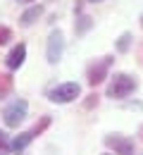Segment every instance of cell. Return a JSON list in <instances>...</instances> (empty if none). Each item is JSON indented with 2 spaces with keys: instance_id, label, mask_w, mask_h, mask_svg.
Wrapping results in <instances>:
<instances>
[{
  "instance_id": "6da1fadb",
  "label": "cell",
  "mask_w": 143,
  "mask_h": 155,
  "mask_svg": "<svg viewBox=\"0 0 143 155\" xmlns=\"http://www.w3.org/2000/svg\"><path fill=\"white\" fill-rule=\"evenodd\" d=\"M138 81L129 74H115L107 84V98H126L136 91Z\"/></svg>"
},
{
  "instance_id": "7a4b0ae2",
  "label": "cell",
  "mask_w": 143,
  "mask_h": 155,
  "mask_svg": "<svg viewBox=\"0 0 143 155\" xmlns=\"http://www.w3.org/2000/svg\"><path fill=\"white\" fill-rule=\"evenodd\" d=\"M26 112H29V103L26 100H15V103H10L5 110H2V122H5V127H10V129H17L21 122L26 119Z\"/></svg>"
},
{
  "instance_id": "3957f363",
  "label": "cell",
  "mask_w": 143,
  "mask_h": 155,
  "mask_svg": "<svg viewBox=\"0 0 143 155\" xmlns=\"http://www.w3.org/2000/svg\"><path fill=\"white\" fill-rule=\"evenodd\" d=\"M81 93V86L79 84H74V81H67V84H60V86H55L48 98H50V103H57V105H64V103H72V100H76Z\"/></svg>"
},
{
  "instance_id": "277c9868",
  "label": "cell",
  "mask_w": 143,
  "mask_h": 155,
  "mask_svg": "<svg viewBox=\"0 0 143 155\" xmlns=\"http://www.w3.org/2000/svg\"><path fill=\"white\" fill-rule=\"evenodd\" d=\"M62 53H64V36H62L60 29H53L50 36H48V48H45V58L50 64H57L62 60Z\"/></svg>"
},
{
  "instance_id": "5b68a950",
  "label": "cell",
  "mask_w": 143,
  "mask_h": 155,
  "mask_svg": "<svg viewBox=\"0 0 143 155\" xmlns=\"http://www.w3.org/2000/svg\"><path fill=\"white\" fill-rule=\"evenodd\" d=\"M105 146H107V148H112L117 155H134V141H131V138H126V136H122V134L105 136Z\"/></svg>"
},
{
  "instance_id": "8992f818",
  "label": "cell",
  "mask_w": 143,
  "mask_h": 155,
  "mask_svg": "<svg viewBox=\"0 0 143 155\" xmlns=\"http://www.w3.org/2000/svg\"><path fill=\"white\" fill-rule=\"evenodd\" d=\"M110 64H112V58H100V60H96L91 67H88V84L91 86H98L102 79L107 77V69H110Z\"/></svg>"
},
{
  "instance_id": "52a82bcc",
  "label": "cell",
  "mask_w": 143,
  "mask_h": 155,
  "mask_svg": "<svg viewBox=\"0 0 143 155\" xmlns=\"http://www.w3.org/2000/svg\"><path fill=\"white\" fill-rule=\"evenodd\" d=\"M24 60H26V45H24V43H17V45L10 50V55L5 58V64H7V69H19L21 64H24Z\"/></svg>"
},
{
  "instance_id": "ba28073f",
  "label": "cell",
  "mask_w": 143,
  "mask_h": 155,
  "mask_svg": "<svg viewBox=\"0 0 143 155\" xmlns=\"http://www.w3.org/2000/svg\"><path fill=\"white\" fill-rule=\"evenodd\" d=\"M34 136H36L34 131H21L19 136H15V138L10 141V150H15V153H21V150H24V148H26V146L34 141Z\"/></svg>"
},
{
  "instance_id": "9c48e42d",
  "label": "cell",
  "mask_w": 143,
  "mask_h": 155,
  "mask_svg": "<svg viewBox=\"0 0 143 155\" xmlns=\"http://www.w3.org/2000/svg\"><path fill=\"white\" fill-rule=\"evenodd\" d=\"M41 15H43V7H41V5H31L29 10H24V15L19 17V24L26 29V26H31L34 21H38Z\"/></svg>"
},
{
  "instance_id": "30bf717a",
  "label": "cell",
  "mask_w": 143,
  "mask_h": 155,
  "mask_svg": "<svg viewBox=\"0 0 143 155\" xmlns=\"http://www.w3.org/2000/svg\"><path fill=\"white\" fill-rule=\"evenodd\" d=\"M91 26H93V19H91V17H86V15H81V17L76 19V26H74V31H76V36H81V34H86Z\"/></svg>"
},
{
  "instance_id": "8fae6325",
  "label": "cell",
  "mask_w": 143,
  "mask_h": 155,
  "mask_svg": "<svg viewBox=\"0 0 143 155\" xmlns=\"http://www.w3.org/2000/svg\"><path fill=\"white\" fill-rule=\"evenodd\" d=\"M12 91V77L10 74H0V98H5Z\"/></svg>"
},
{
  "instance_id": "7c38bea8",
  "label": "cell",
  "mask_w": 143,
  "mask_h": 155,
  "mask_svg": "<svg viewBox=\"0 0 143 155\" xmlns=\"http://www.w3.org/2000/svg\"><path fill=\"white\" fill-rule=\"evenodd\" d=\"M129 45H131V34H129V31H124L122 36L117 38V53H126V50H129Z\"/></svg>"
},
{
  "instance_id": "4fadbf2b",
  "label": "cell",
  "mask_w": 143,
  "mask_h": 155,
  "mask_svg": "<svg viewBox=\"0 0 143 155\" xmlns=\"http://www.w3.org/2000/svg\"><path fill=\"white\" fill-rule=\"evenodd\" d=\"M12 41V31H10V26H0V45H7Z\"/></svg>"
},
{
  "instance_id": "5bb4252c",
  "label": "cell",
  "mask_w": 143,
  "mask_h": 155,
  "mask_svg": "<svg viewBox=\"0 0 143 155\" xmlns=\"http://www.w3.org/2000/svg\"><path fill=\"white\" fill-rule=\"evenodd\" d=\"M7 146H10V143H7V134H5V131H0V150H2V148H7Z\"/></svg>"
},
{
  "instance_id": "9a60e30c",
  "label": "cell",
  "mask_w": 143,
  "mask_h": 155,
  "mask_svg": "<svg viewBox=\"0 0 143 155\" xmlns=\"http://www.w3.org/2000/svg\"><path fill=\"white\" fill-rule=\"evenodd\" d=\"M17 2H34V0H17Z\"/></svg>"
},
{
  "instance_id": "2e32d148",
  "label": "cell",
  "mask_w": 143,
  "mask_h": 155,
  "mask_svg": "<svg viewBox=\"0 0 143 155\" xmlns=\"http://www.w3.org/2000/svg\"><path fill=\"white\" fill-rule=\"evenodd\" d=\"M88 2H102V0H88Z\"/></svg>"
},
{
  "instance_id": "e0dca14e",
  "label": "cell",
  "mask_w": 143,
  "mask_h": 155,
  "mask_svg": "<svg viewBox=\"0 0 143 155\" xmlns=\"http://www.w3.org/2000/svg\"><path fill=\"white\" fill-rule=\"evenodd\" d=\"M141 26H143V15H141Z\"/></svg>"
}]
</instances>
